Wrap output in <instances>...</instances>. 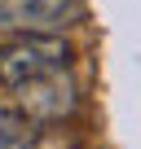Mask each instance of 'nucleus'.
<instances>
[{
	"label": "nucleus",
	"instance_id": "obj_1",
	"mask_svg": "<svg viewBox=\"0 0 141 149\" xmlns=\"http://www.w3.org/2000/svg\"><path fill=\"white\" fill-rule=\"evenodd\" d=\"M75 61V48L62 31H49V35H13L5 48H0V84L5 88H22L40 74H53V70H70Z\"/></svg>",
	"mask_w": 141,
	"mask_h": 149
},
{
	"label": "nucleus",
	"instance_id": "obj_4",
	"mask_svg": "<svg viewBox=\"0 0 141 149\" xmlns=\"http://www.w3.org/2000/svg\"><path fill=\"white\" fill-rule=\"evenodd\" d=\"M18 92V105L27 114H35L40 123H62L75 114L80 105V84L70 79V70H53V74H40V79L13 88Z\"/></svg>",
	"mask_w": 141,
	"mask_h": 149
},
{
	"label": "nucleus",
	"instance_id": "obj_2",
	"mask_svg": "<svg viewBox=\"0 0 141 149\" xmlns=\"http://www.w3.org/2000/svg\"><path fill=\"white\" fill-rule=\"evenodd\" d=\"M80 13V0H0V35H49Z\"/></svg>",
	"mask_w": 141,
	"mask_h": 149
},
{
	"label": "nucleus",
	"instance_id": "obj_3",
	"mask_svg": "<svg viewBox=\"0 0 141 149\" xmlns=\"http://www.w3.org/2000/svg\"><path fill=\"white\" fill-rule=\"evenodd\" d=\"M0 149H80V136L57 123H40L22 105L0 101Z\"/></svg>",
	"mask_w": 141,
	"mask_h": 149
}]
</instances>
